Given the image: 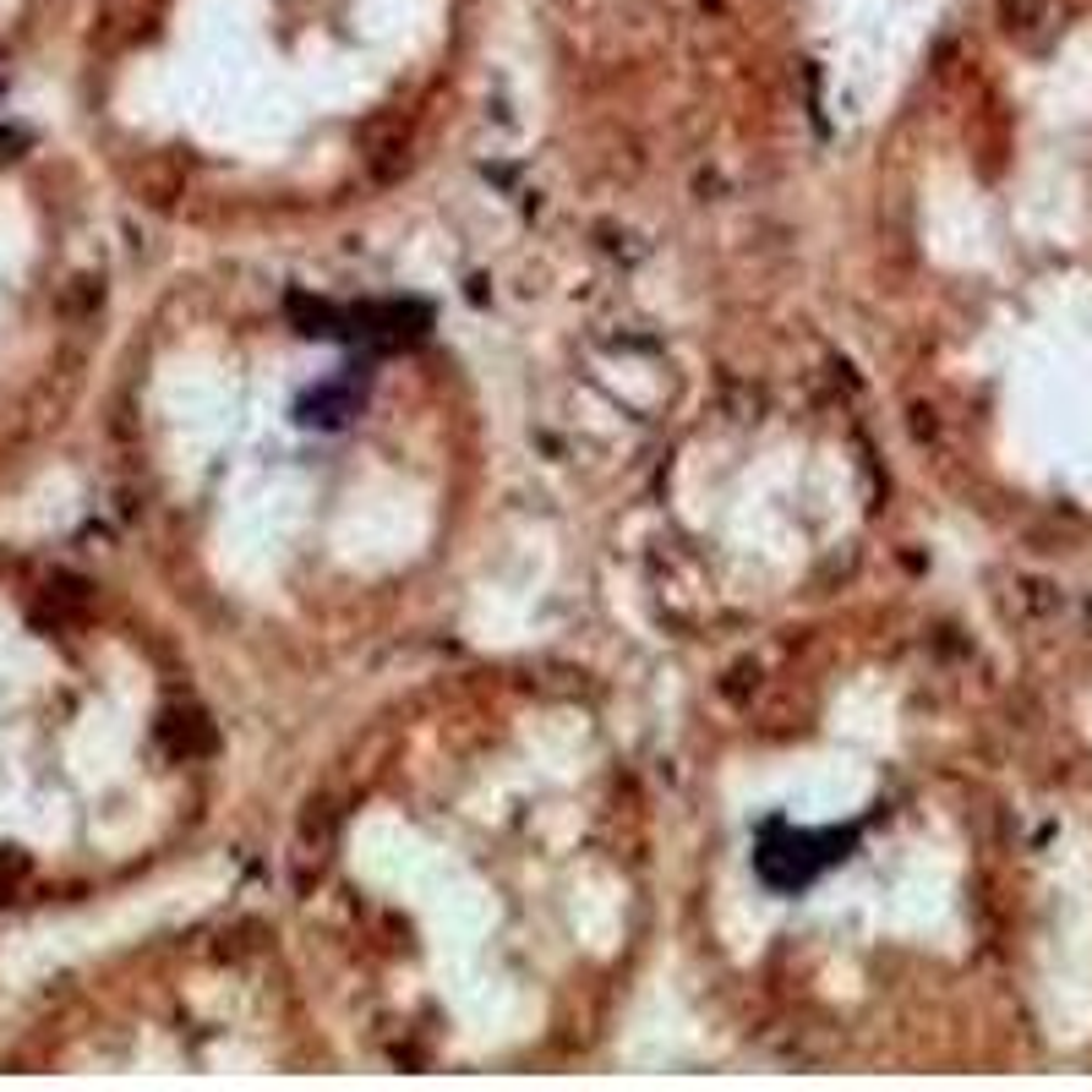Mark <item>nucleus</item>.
Wrapping results in <instances>:
<instances>
[{
    "instance_id": "obj_1",
    "label": "nucleus",
    "mask_w": 1092,
    "mask_h": 1092,
    "mask_svg": "<svg viewBox=\"0 0 1092 1092\" xmlns=\"http://www.w3.org/2000/svg\"><path fill=\"white\" fill-rule=\"evenodd\" d=\"M1049 23V0H999V28L1005 33H1033Z\"/></svg>"
}]
</instances>
